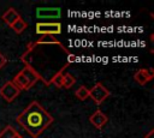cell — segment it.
I'll list each match as a JSON object with an SVG mask.
<instances>
[{
  "instance_id": "obj_18",
  "label": "cell",
  "mask_w": 154,
  "mask_h": 138,
  "mask_svg": "<svg viewBox=\"0 0 154 138\" xmlns=\"http://www.w3.org/2000/svg\"><path fill=\"white\" fill-rule=\"evenodd\" d=\"M153 136H154V130H150V131L144 136V138H153Z\"/></svg>"
},
{
  "instance_id": "obj_5",
  "label": "cell",
  "mask_w": 154,
  "mask_h": 138,
  "mask_svg": "<svg viewBox=\"0 0 154 138\" xmlns=\"http://www.w3.org/2000/svg\"><path fill=\"white\" fill-rule=\"evenodd\" d=\"M20 72H22V73H23V76L26 78V80H28V83H29V86H30V88H31V86H34V84H35L38 79H41L46 85H49V84L43 79V77H41V76L35 71V68H34V67H31V66H30V65H28V64L25 65V67H24Z\"/></svg>"
},
{
  "instance_id": "obj_13",
  "label": "cell",
  "mask_w": 154,
  "mask_h": 138,
  "mask_svg": "<svg viewBox=\"0 0 154 138\" xmlns=\"http://www.w3.org/2000/svg\"><path fill=\"white\" fill-rule=\"evenodd\" d=\"M65 67H63L60 71H58L53 77H52V79L48 82L49 84H54L57 88H63V70H64Z\"/></svg>"
},
{
  "instance_id": "obj_4",
  "label": "cell",
  "mask_w": 154,
  "mask_h": 138,
  "mask_svg": "<svg viewBox=\"0 0 154 138\" xmlns=\"http://www.w3.org/2000/svg\"><path fill=\"white\" fill-rule=\"evenodd\" d=\"M19 94H20V90L12 83V80L4 83V85L0 88V96L7 102L14 101L17 96H19Z\"/></svg>"
},
{
  "instance_id": "obj_15",
  "label": "cell",
  "mask_w": 154,
  "mask_h": 138,
  "mask_svg": "<svg viewBox=\"0 0 154 138\" xmlns=\"http://www.w3.org/2000/svg\"><path fill=\"white\" fill-rule=\"evenodd\" d=\"M75 95L77 96L78 100L84 101V100H87V98L89 97V89H88L87 86H84V85H81V86L76 90Z\"/></svg>"
},
{
  "instance_id": "obj_9",
  "label": "cell",
  "mask_w": 154,
  "mask_h": 138,
  "mask_svg": "<svg viewBox=\"0 0 154 138\" xmlns=\"http://www.w3.org/2000/svg\"><path fill=\"white\" fill-rule=\"evenodd\" d=\"M20 16H19V13L13 8V7H10L2 16H1V19L8 25V26H11L18 18H19Z\"/></svg>"
},
{
  "instance_id": "obj_7",
  "label": "cell",
  "mask_w": 154,
  "mask_h": 138,
  "mask_svg": "<svg viewBox=\"0 0 154 138\" xmlns=\"http://www.w3.org/2000/svg\"><path fill=\"white\" fill-rule=\"evenodd\" d=\"M89 121H90V124H91L95 128L101 130V128L108 122V116H107L102 110L96 109V110L90 115Z\"/></svg>"
},
{
  "instance_id": "obj_2",
  "label": "cell",
  "mask_w": 154,
  "mask_h": 138,
  "mask_svg": "<svg viewBox=\"0 0 154 138\" xmlns=\"http://www.w3.org/2000/svg\"><path fill=\"white\" fill-rule=\"evenodd\" d=\"M37 35H59L61 34V24L59 22H37L35 25Z\"/></svg>"
},
{
  "instance_id": "obj_1",
  "label": "cell",
  "mask_w": 154,
  "mask_h": 138,
  "mask_svg": "<svg viewBox=\"0 0 154 138\" xmlns=\"http://www.w3.org/2000/svg\"><path fill=\"white\" fill-rule=\"evenodd\" d=\"M53 116L37 101L30 102L16 118V122L19 124L32 138H37L53 124Z\"/></svg>"
},
{
  "instance_id": "obj_10",
  "label": "cell",
  "mask_w": 154,
  "mask_h": 138,
  "mask_svg": "<svg viewBox=\"0 0 154 138\" xmlns=\"http://www.w3.org/2000/svg\"><path fill=\"white\" fill-rule=\"evenodd\" d=\"M37 44H57V46H59L60 48H63L65 52H67V50L64 48V46H63L57 38H54V36H52V35H43L41 38H38L36 42H34V46H37Z\"/></svg>"
},
{
  "instance_id": "obj_12",
  "label": "cell",
  "mask_w": 154,
  "mask_h": 138,
  "mask_svg": "<svg viewBox=\"0 0 154 138\" xmlns=\"http://www.w3.org/2000/svg\"><path fill=\"white\" fill-rule=\"evenodd\" d=\"M26 26H28V24L25 23V20H24L22 17H19V18L11 25V29H13V31H14L16 34H22V32L26 29Z\"/></svg>"
},
{
  "instance_id": "obj_6",
  "label": "cell",
  "mask_w": 154,
  "mask_h": 138,
  "mask_svg": "<svg viewBox=\"0 0 154 138\" xmlns=\"http://www.w3.org/2000/svg\"><path fill=\"white\" fill-rule=\"evenodd\" d=\"M154 77V70L153 68H140L134 74V80L137 82L140 85L147 84L149 80H152Z\"/></svg>"
},
{
  "instance_id": "obj_16",
  "label": "cell",
  "mask_w": 154,
  "mask_h": 138,
  "mask_svg": "<svg viewBox=\"0 0 154 138\" xmlns=\"http://www.w3.org/2000/svg\"><path fill=\"white\" fill-rule=\"evenodd\" d=\"M6 64H7V59H6V56H5L2 53H0V68H2Z\"/></svg>"
},
{
  "instance_id": "obj_11",
  "label": "cell",
  "mask_w": 154,
  "mask_h": 138,
  "mask_svg": "<svg viewBox=\"0 0 154 138\" xmlns=\"http://www.w3.org/2000/svg\"><path fill=\"white\" fill-rule=\"evenodd\" d=\"M18 136L19 133L11 125H7L2 131H0V138H17Z\"/></svg>"
},
{
  "instance_id": "obj_8",
  "label": "cell",
  "mask_w": 154,
  "mask_h": 138,
  "mask_svg": "<svg viewBox=\"0 0 154 138\" xmlns=\"http://www.w3.org/2000/svg\"><path fill=\"white\" fill-rule=\"evenodd\" d=\"M61 10L58 7H40L36 10V17L47 19V18H60Z\"/></svg>"
},
{
  "instance_id": "obj_14",
  "label": "cell",
  "mask_w": 154,
  "mask_h": 138,
  "mask_svg": "<svg viewBox=\"0 0 154 138\" xmlns=\"http://www.w3.org/2000/svg\"><path fill=\"white\" fill-rule=\"evenodd\" d=\"M75 83H76V79L72 74H70V73H64L63 74V88L70 89Z\"/></svg>"
},
{
  "instance_id": "obj_17",
  "label": "cell",
  "mask_w": 154,
  "mask_h": 138,
  "mask_svg": "<svg viewBox=\"0 0 154 138\" xmlns=\"http://www.w3.org/2000/svg\"><path fill=\"white\" fill-rule=\"evenodd\" d=\"M77 60V56L72 53H69L67 54V64H71V62H75Z\"/></svg>"
},
{
  "instance_id": "obj_19",
  "label": "cell",
  "mask_w": 154,
  "mask_h": 138,
  "mask_svg": "<svg viewBox=\"0 0 154 138\" xmlns=\"http://www.w3.org/2000/svg\"><path fill=\"white\" fill-rule=\"evenodd\" d=\"M17 138H23V137H22V136H20V134H19V136H18V137H17Z\"/></svg>"
},
{
  "instance_id": "obj_3",
  "label": "cell",
  "mask_w": 154,
  "mask_h": 138,
  "mask_svg": "<svg viewBox=\"0 0 154 138\" xmlns=\"http://www.w3.org/2000/svg\"><path fill=\"white\" fill-rule=\"evenodd\" d=\"M109 95H111V91L101 82H97L91 89H89V97L97 106H100Z\"/></svg>"
}]
</instances>
